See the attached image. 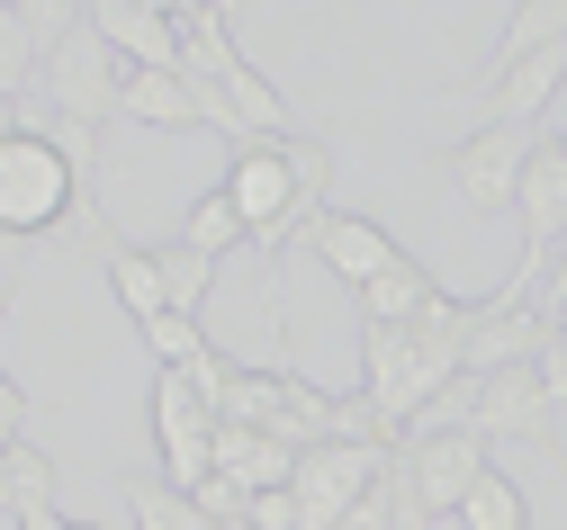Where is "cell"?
<instances>
[{
    "label": "cell",
    "mask_w": 567,
    "mask_h": 530,
    "mask_svg": "<svg viewBox=\"0 0 567 530\" xmlns=\"http://www.w3.org/2000/svg\"><path fill=\"white\" fill-rule=\"evenodd\" d=\"M19 440H28V387L0 368V449H19Z\"/></svg>",
    "instance_id": "83f0119b"
},
{
    "label": "cell",
    "mask_w": 567,
    "mask_h": 530,
    "mask_svg": "<svg viewBox=\"0 0 567 530\" xmlns=\"http://www.w3.org/2000/svg\"><path fill=\"white\" fill-rule=\"evenodd\" d=\"M45 108H54L63 126H117V117H126V63L109 54V37H100L91 19L45 54Z\"/></svg>",
    "instance_id": "3957f363"
},
{
    "label": "cell",
    "mask_w": 567,
    "mask_h": 530,
    "mask_svg": "<svg viewBox=\"0 0 567 530\" xmlns=\"http://www.w3.org/2000/svg\"><path fill=\"white\" fill-rule=\"evenodd\" d=\"M82 19L109 37V54H117L126 72H172V63H181V19L154 10V0H91Z\"/></svg>",
    "instance_id": "8fae6325"
},
{
    "label": "cell",
    "mask_w": 567,
    "mask_h": 530,
    "mask_svg": "<svg viewBox=\"0 0 567 530\" xmlns=\"http://www.w3.org/2000/svg\"><path fill=\"white\" fill-rule=\"evenodd\" d=\"M126 503H135V530H217L198 512V495H181V486H126Z\"/></svg>",
    "instance_id": "cb8c5ba5"
},
{
    "label": "cell",
    "mask_w": 567,
    "mask_h": 530,
    "mask_svg": "<svg viewBox=\"0 0 567 530\" xmlns=\"http://www.w3.org/2000/svg\"><path fill=\"white\" fill-rule=\"evenodd\" d=\"M73 530H100V521H73Z\"/></svg>",
    "instance_id": "8d00e7d4"
},
{
    "label": "cell",
    "mask_w": 567,
    "mask_h": 530,
    "mask_svg": "<svg viewBox=\"0 0 567 530\" xmlns=\"http://www.w3.org/2000/svg\"><path fill=\"white\" fill-rule=\"evenodd\" d=\"M549 45H567V0H523L505 19V37H495V63H523V54H549Z\"/></svg>",
    "instance_id": "7402d4cb"
},
{
    "label": "cell",
    "mask_w": 567,
    "mask_h": 530,
    "mask_svg": "<svg viewBox=\"0 0 567 530\" xmlns=\"http://www.w3.org/2000/svg\"><path fill=\"white\" fill-rule=\"evenodd\" d=\"M54 503H63V468L45 459L37 440H19V449H10V495H0V512L28 521V512H54Z\"/></svg>",
    "instance_id": "44dd1931"
},
{
    "label": "cell",
    "mask_w": 567,
    "mask_h": 530,
    "mask_svg": "<svg viewBox=\"0 0 567 530\" xmlns=\"http://www.w3.org/2000/svg\"><path fill=\"white\" fill-rule=\"evenodd\" d=\"M0 324H10V297H0Z\"/></svg>",
    "instance_id": "d590c367"
},
{
    "label": "cell",
    "mask_w": 567,
    "mask_h": 530,
    "mask_svg": "<svg viewBox=\"0 0 567 530\" xmlns=\"http://www.w3.org/2000/svg\"><path fill=\"white\" fill-rule=\"evenodd\" d=\"M298 243H307V252H316V261H324V270L342 279V297H361L370 279H388V270L405 261V243L388 235V225H379V216H351V207L316 216V225H307Z\"/></svg>",
    "instance_id": "9c48e42d"
},
{
    "label": "cell",
    "mask_w": 567,
    "mask_h": 530,
    "mask_svg": "<svg viewBox=\"0 0 567 530\" xmlns=\"http://www.w3.org/2000/svg\"><path fill=\"white\" fill-rule=\"evenodd\" d=\"M433 297H442V279H433V270H423V261L405 252V261H396L388 279H370L361 297H351V306H361V333H370V324H388V333H405V324H414L423 306H433Z\"/></svg>",
    "instance_id": "9a60e30c"
},
{
    "label": "cell",
    "mask_w": 567,
    "mask_h": 530,
    "mask_svg": "<svg viewBox=\"0 0 567 530\" xmlns=\"http://www.w3.org/2000/svg\"><path fill=\"white\" fill-rule=\"evenodd\" d=\"M100 261H109V288H117V306L135 315V333H145V324L172 306V297H163V270H154V252H145V243H109Z\"/></svg>",
    "instance_id": "ac0fdd59"
},
{
    "label": "cell",
    "mask_w": 567,
    "mask_h": 530,
    "mask_svg": "<svg viewBox=\"0 0 567 530\" xmlns=\"http://www.w3.org/2000/svg\"><path fill=\"white\" fill-rule=\"evenodd\" d=\"M145 351H154L163 368H189V360L207 351V324H198V315H172V306H163V315L145 324Z\"/></svg>",
    "instance_id": "d4e9b609"
},
{
    "label": "cell",
    "mask_w": 567,
    "mask_h": 530,
    "mask_svg": "<svg viewBox=\"0 0 567 530\" xmlns=\"http://www.w3.org/2000/svg\"><path fill=\"white\" fill-rule=\"evenodd\" d=\"M19 530H73V512H63V503H54V512H28Z\"/></svg>",
    "instance_id": "d6a6232c"
},
{
    "label": "cell",
    "mask_w": 567,
    "mask_h": 530,
    "mask_svg": "<svg viewBox=\"0 0 567 530\" xmlns=\"http://www.w3.org/2000/svg\"><path fill=\"white\" fill-rule=\"evenodd\" d=\"M28 91H45V37L28 28L19 0H0V100L28 108Z\"/></svg>",
    "instance_id": "2e32d148"
},
{
    "label": "cell",
    "mask_w": 567,
    "mask_h": 530,
    "mask_svg": "<svg viewBox=\"0 0 567 530\" xmlns=\"http://www.w3.org/2000/svg\"><path fill=\"white\" fill-rule=\"evenodd\" d=\"M514 216H523V270H514V297H540L558 243H567V144H540L523 163V189H514Z\"/></svg>",
    "instance_id": "52a82bcc"
},
{
    "label": "cell",
    "mask_w": 567,
    "mask_h": 530,
    "mask_svg": "<svg viewBox=\"0 0 567 530\" xmlns=\"http://www.w3.org/2000/svg\"><path fill=\"white\" fill-rule=\"evenodd\" d=\"M0 495H10V449H0Z\"/></svg>",
    "instance_id": "836d02e7"
},
{
    "label": "cell",
    "mask_w": 567,
    "mask_h": 530,
    "mask_svg": "<svg viewBox=\"0 0 567 530\" xmlns=\"http://www.w3.org/2000/svg\"><path fill=\"white\" fill-rule=\"evenodd\" d=\"M198 512H207V521H244V512H252V486H235V477H207V486H198Z\"/></svg>",
    "instance_id": "4316f807"
},
{
    "label": "cell",
    "mask_w": 567,
    "mask_h": 530,
    "mask_svg": "<svg viewBox=\"0 0 567 530\" xmlns=\"http://www.w3.org/2000/svg\"><path fill=\"white\" fill-rule=\"evenodd\" d=\"M558 82H567V45L523 54V63H495L486 72V126H540V108L558 100Z\"/></svg>",
    "instance_id": "7c38bea8"
},
{
    "label": "cell",
    "mask_w": 567,
    "mask_h": 530,
    "mask_svg": "<svg viewBox=\"0 0 567 530\" xmlns=\"http://www.w3.org/2000/svg\"><path fill=\"white\" fill-rule=\"evenodd\" d=\"M361 396H370L396 432H414V423H423L433 387H423V368H414V333H388V324H370V333H361Z\"/></svg>",
    "instance_id": "30bf717a"
},
{
    "label": "cell",
    "mask_w": 567,
    "mask_h": 530,
    "mask_svg": "<svg viewBox=\"0 0 567 530\" xmlns=\"http://www.w3.org/2000/svg\"><path fill=\"white\" fill-rule=\"evenodd\" d=\"M154 440H163V486L198 495L207 477H217V405H207L181 368L154 377Z\"/></svg>",
    "instance_id": "5b68a950"
},
{
    "label": "cell",
    "mask_w": 567,
    "mask_h": 530,
    "mask_svg": "<svg viewBox=\"0 0 567 530\" xmlns=\"http://www.w3.org/2000/svg\"><path fill=\"white\" fill-rule=\"evenodd\" d=\"M558 144H567V135H558Z\"/></svg>",
    "instance_id": "f35d334b"
},
{
    "label": "cell",
    "mask_w": 567,
    "mask_h": 530,
    "mask_svg": "<svg viewBox=\"0 0 567 530\" xmlns=\"http://www.w3.org/2000/svg\"><path fill=\"white\" fill-rule=\"evenodd\" d=\"M279 154H289V180H298V225H316V216H333V144L298 126L289 144H279Z\"/></svg>",
    "instance_id": "ffe728a7"
},
{
    "label": "cell",
    "mask_w": 567,
    "mask_h": 530,
    "mask_svg": "<svg viewBox=\"0 0 567 530\" xmlns=\"http://www.w3.org/2000/svg\"><path fill=\"white\" fill-rule=\"evenodd\" d=\"M54 225H82V180H73V163H63V144L45 126H28V135L0 144V235L37 243V235H54Z\"/></svg>",
    "instance_id": "7a4b0ae2"
},
{
    "label": "cell",
    "mask_w": 567,
    "mask_h": 530,
    "mask_svg": "<svg viewBox=\"0 0 567 530\" xmlns=\"http://www.w3.org/2000/svg\"><path fill=\"white\" fill-rule=\"evenodd\" d=\"M217 477L270 495V486H289V477H298V449H289V440H270V432H244V423H217Z\"/></svg>",
    "instance_id": "5bb4252c"
},
{
    "label": "cell",
    "mask_w": 567,
    "mask_h": 530,
    "mask_svg": "<svg viewBox=\"0 0 567 530\" xmlns=\"http://www.w3.org/2000/svg\"><path fill=\"white\" fill-rule=\"evenodd\" d=\"M181 377H189V387H198V396H207V405H226V387H235V377H244V368H235V360H226V351H198V360H189V368H181Z\"/></svg>",
    "instance_id": "484cf974"
},
{
    "label": "cell",
    "mask_w": 567,
    "mask_h": 530,
    "mask_svg": "<svg viewBox=\"0 0 567 530\" xmlns=\"http://www.w3.org/2000/svg\"><path fill=\"white\" fill-rule=\"evenodd\" d=\"M342 530H396V486H370L361 503L342 512Z\"/></svg>",
    "instance_id": "f1b7e54d"
},
{
    "label": "cell",
    "mask_w": 567,
    "mask_h": 530,
    "mask_svg": "<svg viewBox=\"0 0 567 530\" xmlns=\"http://www.w3.org/2000/svg\"><path fill=\"white\" fill-rule=\"evenodd\" d=\"M244 521H252V530H298V495H289V486H270V495H252Z\"/></svg>",
    "instance_id": "f546056e"
},
{
    "label": "cell",
    "mask_w": 567,
    "mask_h": 530,
    "mask_svg": "<svg viewBox=\"0 0 567 530\" xmlns=\"http://www.w3.org/2000/svg\"><path fill=\"white\" fill-rule=\"evenodd\" d=\"M226 198L244 207V225H252V243L279 261L307 225H298V180H289V154L279 144H244L235 154V172H226Z\"/></svg>",
    "instance_id": "ba28073f"
},
{
    "label": "cell",
    "mask_w": 567,
    "mask_h": 530,
    "mask_svg": "<svg viewBox=\"0 0 567 530\" xmlns=\"http://www.w3.org/2000/svg\"><path fill=\"white\" fill-rule=\"evenodd\" d=\"M558 252H567V243H558Z\"/></svg>",
    "instance_id": "74e56055"
},
{
    "label": "cell",
    "mask_w": 567,
    "mask_h": 530,
    "mask_svg": "<svg viewBox=\"0 0 567 530\" xmlns=\"http://www.w3.org/2000/svg\"><path fill=\"white\" fill-rule=\"evenodd\" d=\"M154 270H163L172 315H198V324H207V297H217V270H226V261H207V252H189V243H163Z\"/></svg>",
    "instance_id": "d6986e66"
},
{
    "label": "cell",
    "mask_w": 567,
    "mask_h": 530,
    "mask_svg": "<svg viewBox=\"0 0 567 530\" xmlns=\"http://www.w3.org/2000/svg\"><path fill=\"white\" fill-rule=\"evenodd\" d=\"M217 530H252V521H217Z\"/></svg>",
    "instance_id": "e575fe53"
},
{
    "label": "cell",
    "mask_w": 567,
    "mask_h": 530,
    "mask_svg": "<svg viewBox=\"0 0 567 530\" xmlns=\"http://www.w3.org/2000/svg\"><path fill=\"white\" fill-rule=\"evenodd\" d=\"M181 243H189V252H207V261H226L235 243H252V225H244V207L226 198V180L189 198V216H181Z\"/></svg>",
    "instance_id": "e0dca14e"
},
{
    "label": "cell",
    "mask_w": 567,
    "mask_h": 530,
    "mask_svg": "<svg viewBox=\"0 0 567 530\" xmlns=\"http://www.w3.org/2000/svg\"><path fill=\"white\" fill-rule=\"evenodd\" d=\"M460 530H532V503H523V486L505 477V468H495L468 503H460Z\"/></svg>",
    "instance_id": "603a6c76"
},
{
    "label": "cell",
    "mask_w": 567,
    "mask_h": 530,
    "mask_svg": "<svg viewBox=\"0 0 567 530\" xmlns=\"http://www.w3.org/2000/svg\"><path fill=\"white\" fill-rule=\"evenodd\" d=\"M558 405H549V387H540V368H505V377H477V414H468V432L495 449V440H532L540 459L567 477V440H558V423H549Z\"/></svg>",
    "instance_id": "8992f818"
},
{
    "label": "cell",
    "mask_w": 567,
    "mask_h": 530,
    "mask_svg": "<svg viewBox=\"0 0 567 530\" xmlns=\"http://www.w3.org/2000/svg\"><path fill=\"white\" fill-rule=\"evenodd\" d=\"M181 72L198 91H226L235 72H244V54H235V28H226V10H207V0H181Z\"/></svg>",
    "instance_id": "4fadbf2b"
},
{
    "label": "cell",
    "mask_w": 567,
    "mask_h": 530,
    "mask_svg": "<svg viewBox=\"0 0 567 530\" xmlns=\"http://www.w3.org/2000/svg\"><path fill=\"white\" fill-rule=\"evenodd\" d=\"M495 477V449L460 423V432H405L396 440V530H433V521H460V503Z\"/></svg>",
    "instance_id": "6da1fadb"
},
{
    "label": "cell",
    "mask_w": 567,
    "mask_h": 530,
    "mask_svg": "<svg viewBox=\"0 0 567 530\" xmlns=\"http://www.w3.org/2000/svg\"><path fill=\"white\" fill-rule=\"evenodd\" d=\"M532 154H540L532 126H477V135H460L451 154H442V180H451V198H460L468 216H495V207H514Z\"/></svg>",
    "instance_id": "277c9868"
},
{
    "label": "cell",
    "mask_w": 567,
    "mask_h": 530,
    "mask_svg": "<svg viewBox=\"0 0 567 530\" xmlns=\"http://www.w3.org/2000/svg\"><path fill=\"white\" fill-rule=\"evenodd\" d=\"M10 135H28V108H19V100H0V144H10Z\"/></svg>",
    "instance_id": "1f68e13d"
},
{
    "label": "cell",
    "mask_w": 567,
    "mask_h": 530,
    "mask_svg": "<svg viewBox=\"0 0 567 530\" xmlns=\"http://www.w3.org/2000/svg\"><path fill=\"white\" fill-rule=\"evenodd\" d=\"M532 368H540V387H549V405H567V333H558V342H549V351H540Z\"/></svg>",
    "instance_id": "4dcf8cb0"
}]
</instances>
